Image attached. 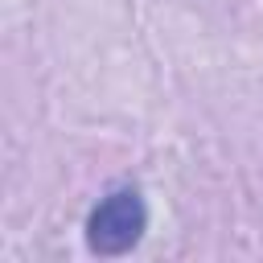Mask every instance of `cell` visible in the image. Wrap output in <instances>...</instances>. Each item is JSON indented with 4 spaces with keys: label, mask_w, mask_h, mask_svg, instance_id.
I'll return each mask as SVG.
<instances>
[{
    "label": "cell",
    "mask_w": 263,
    "mask_h": 263,
    "mask_svg": "<svg viewBox=\"0 0 263 263\" xmlns=\"http://www.w3.org/2000/svg\"><path fill=\"white\" fill-rule=\"evenodd\" d=\"M148 230V205L144 193L136 185H119L107 197H99V205L86 218V247L103 259L127 255Z\"/></svg>",
    "instance_id": "6da1fadb"
}]
</instances>
